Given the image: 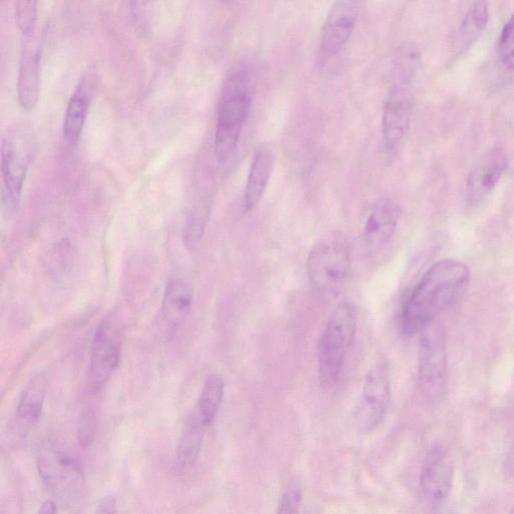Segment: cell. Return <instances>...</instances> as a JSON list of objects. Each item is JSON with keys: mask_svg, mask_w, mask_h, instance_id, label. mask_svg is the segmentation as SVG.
Instances as JSON below:
<instances>
[{"mask_svg": "<svg viewBox=\"0 0 514 514\" xmlns=\"http://www.w3.org/2000/svg\"><path fill=\"white\" fill-rule=\"evenodd\" d=\"M470 281L469 268L461 262L444 260L432 266L405 304L401 318L404 335L420 333L457 306L466 296Z\"/></svg>", "mask_w": 514, "mask_h": 514, "instance_id": "6da1fadb", "label": "cell"}, {"mask_svg": "<svg viewBox=\"0 0 514 514\" xmlns=\"http://www.w3.org/2000/svg\"><path fill=\"white\" fill-rule=\"evenodd\" d=\"M251 105L249 68L239 64L228 74L219 100L214 139L219 161H226L235 153Z\"/></svg>", "mask_w": 514, "mask_h": 514, "instance_id": "7a4b0ae2", "label": "cell"}, {"mask_svg": "<svg viewBox=\"0 0 514 514\" xmlns=\"http://www.w3.org/2000/svg\"><path fill=\"white\" fill-rule=\"evenodd\" d=\"M356 334L355 311L349 303H341L332 314L319 343V380L323 389L330 391L338 386Z\"/></svg>", "mask_w": 514, "mask_h": 514, "instance_id": "3957f363", "label": "cell"}, {"mask_svg": "<svg viewBox=\"0 0 514 514\" xmlns=\"http://www.w3.org/2000/svg\"><path fill=\"white\" fill-rule=\"evenodd\" d=\"M35 148L32 131L24 127L11 129L3 138L2 200L4 209L9 214L19 207Z\"/></svg>", "mask_w": 514, "mask_h": 514, "instance_id": "277c9868", "label": "cell"}, {"mask_svg": "<svg viewBox=\"0 0 514 514\" xmlns=\"http://www.w3.org/2000/svg\"><path fill=\"white\" fill-rule=\"evenodd\" d=\"M39 473L55 495L62 499L75 500L85 490V473L81 463L51 440L42 442L37 448Z\"/></svg>", "mask_w": 514, "mask_h": 514, "instance_id": "5b68a950", "label": "cell"}, {"mask_svg": "<svg viewBox=\"0 0 514 514\" xmlns=\"http://www.w3.org/2000/svg\"><path fill=\"white\" fill-rule=\"evenodd\" d=\"M418 363L419 387L424 398L435 402L447 388V353L442 326L434 321L421 332Z\"/></svg>", "mask_w": 514, "mask_h": 514, "instance_id": "8992f818", "label": "cell"}, {"mask_svg": "<svg viewBox=\"0 0 514 514\" xmlns=\"http://www.w3.org/2000/svg\"><path fill=\"white\" fill-rule=\"evenodd\" d=\"M123 339V328L116 316L111 315L99 324L92 344L87 378L88 393H99L118 369Z\"/></svg>", "mask_w": 514, "mask_h": 514, "instance_id": "52a82bcc", "label": "cell"}, {"mask_svg": "<svg viewBox=\"0 0 514 514\" xmlns=\"http://www.w3.org/2000/svg\"><path fill=\"white\" fill-rule=\"evenodd\" d=\"M349 248L338 241L323 242L309 254L307 269L313 285L324 295L339 294L351 272Z\"/></svg>", "mask_w": 514, "mask_h": 514, "instance_id": "ba28073f", "label": "cell"}, {"mask_svg": "<svg viewBox=\"0 0 514 514\" xmlns=\"http://www.w3.org/2000/svg\"><path fill=\"white\" fill-rule=\"evenodd\" d=\"M391 400L388 365L378 358L368 371L357 408L356 420L359 431L369 434L383 422Z\"/></svg>", "mask_w": 514, "mask_h": 514, "instance_id": "9c48e42d", "label": "cell"}, {"mask_svg": "<svg viewBox=\"0 0 514 514\" xmlns=\"http://www.w3.org/2000/svg\"><path fill=\"white\" fill-rule=\"evenodd\" d=\"M409 88L410 85L393 83L383 110L382 131L389 156L397 153L410 128L413 99Z\"/></svg>", "mask_w": 514, "mask_h": 514, "instance_id": "30bf717a", "label": "cell"}, {"mask_svg": "<svg viewBox=\"0 0 514 514\" xmlns=\"http://www.w3.org/2000/svg\"><path fill=\"white\" fill-rule=\"evenodd\" d=\"M359 15L357 0H337L324 25L321 53L325 58L338 56L347 46Z\"/></svg>", "mask_w": 514, "mask_h": 514, "instance_id": "8fae6325", "label": "cell"}, {"mask_svg": "<svg viewBox=\"0 0 514 514\" xmlns=\"http://www.w3.org/2000/svg\"><path fill=\"white\" fill-rule=\"evenodd\" d=\"M507 164V155L500 147L492 148L481 157L467 178L465 198L469 205H477L491 194Z\"/></svg>", "mask_w": 514, "mask_h": 514, "instance_id": "7c38bea8", "label": "cell"}, {"mask_svg": "<svg viewBox=\"0 0 514 514\" xmlns=\"http://www.w3.org/2000/svg\"><path fill=\"white\" fill-rule=\"evenodd\" d=\"M453 462L441 445L433 446L421 472L422 492L431 504H440L448 496L453 479Z\"/></svg>", "mask_w": 514, "mask_h": 514, "instance_id": "4fadbf2b", "label": "cell"}, {"mask_svg": "<svg viewBox=\"0 0 514 514\" xmlns=\"http://www.w3.org/2000/svg\"><path fill=\"white\" fill-rule=\"evenodd\" d=\"M96 89L97 75L90 70L80 81L66 110L63 136L70 146L77 144L83 133Z\"/></svg>", "mask_w": 514, "mask_h": 514, "instance_id": "5bb4252c", "label": "cell"}, {"mask_svg": "<svg viewBox=\"0 0 514 514\" xmlns=\"http://www.w3.org/2000/svg\"><path fill=\"white\" fill-rule=\"evenodd\" d=\"M401 216L398 204L391 200L378 203L366 220L363 229L365 244L372 250H378L393 237Z\"/></svg>", "mask_w": 514, "mask_h": 514, "instance_id": "9a60e30c", "label": "cell"}, {"mask_svg": "<svg viewBox=\"0 0 514 514\" xmlns=\"http://www.w3.org/2000/svg\"><path fill=\"white\" fill-rule=\"evenodd\" d=\"M193 292L183 280H171L164 293L161 316L165 332L171 336L179 330L190 315Z\"/></svg>", "mask_w": 514, "mask_h": 514, "instance_id": "2e32d148", "label": "cell"}, {"mask_svg": "<svg viewBox=\"0 0 514 514\" xmlns=\"http://www.w3.org/2000/svg\"><path fill=\"white\" fill-rule=\"evenodd\" d=\"M42 46L27 45L22 54L18 78V96L25 110L36 108L41 89Z\"/></svg>", "mask_w": 514, "mask_h": 514, "instance_id": "e0dca14e", "label": "cell"}, {"mask_svg": "<svg viewBox=\"0 0 514 514\" xmlns=\"http://www.w3.org/2000/svg\"><path fill=\"white\" fill-rule=\"evenodd\" d=\"M275 166V155L263 146L254 153L243 196V211L250 212L263 199Z\"/></svg>", "mask_w": 514, "mask_h": 514, "instance_id": "ac0fdd59", "label": "cell"}, {"mask_svg": "<svg viewBox=\"0 0 514 514\" xmlns=\"http://www.w3.org/2000/svg\"><path fill=\"white\" fill-rule=\"evenodd\" d=\"M48 387L46 373L35 375L25 387L17 406V419L23 427H31L39 422Z\"/></svg>", "mask_w": 514, "mask_h": 514, "instance_id": "d6986e66", "label": "cell"}, {"mask_svg": "<svg viewBox=\"0 0 514 514\" xmlns=\"http://www.w3.org/2000/svg\"><path fill=\"white\" fill-rule=\"evenodd\" d=\"M206 428L196 410L188 416L177 448V464L180 470H188L196 464Z\"/></svg>", "mask_w": 514, "mask_h": 514, "instance_id": "ffe728a7", "label": "cell"}, {"mask_svg": "<svg viewBox=\"0 0 514 514\" xmlns=\"http://www.w3.org/2000/svg\"><path fill=\"white\" fill-rule=\"evenodd\" d=\"M489 21V8L487 0H475L464 17L453 42L457 55L467 51L481 36Z\"/></svg>", "mask_w": 514, "mask_h": 514, "instance_id": "44dd1931", "label": "cell"}, {"mask_svg": "<svg viewBox=\"0 0 514 514\" xmlns=\"http://www.w3.org/2000/svg\"><path fill=\"white\" fill-rule=\"evenodd\" d=\"M224 381L218 375L209 376L202 388L196 411L208 427L214 421L224 396Z\"/></svg>", "mask_w": 514, "mask_h": 514, "instance_id": "7402d4cb", "label": "cell"}, {"mask_svg": "<svg viewBox=\"0 0 514 514\" xmlns=\"http://www.w3.org/2000/svg\"><path fill=\"white\" fill-rule=\"evenodd\" d=\"M421 65V58L413 49H402L393 64V83L410 85Z\"/></svg>", "mask_w": 514, "mask_h": 514, "instance_id": "603a6c76", "label": "cell"}, {"mask_svg": "<svg viewBox=\"0 0 514 514\" xmlns=\"http://www.w3.org/2000/svg\"><path fill=\"white\" fill-rule=\"evenodd\" d=\"M39 0H16V20L26 39L33 38L38 24Z\"/></svg>", "mask_w": 514, "mask_h": 514, "instance_id": "cb8c5ba5", "label": "cell"}, {"mask_svg": "<svg viewBox=\"0 0 514 514\" xmlns=\"http://www.w3.org/2000/svg\"><path fill=\"white\" fill-rule=\"evenodd\" d=\"M497 55L506 69L514 71V15L501 31L498 39Z\"/></svg>", "mask_w": 514, "mask_h": 514, "instance_id": "d4e9b609", "label": "cell"}, {"mask_svg": "<svg viewBox=\"0 0 514 514\" xmlns=\"http://www.w3.org/2000/svg\"><path fill=\"white\" fill-rule=\"evenodd\" d=\"M206 214L204 209H196L188 216L183 230L184 244L188 248L193 249L202 238L207 222Z\"/></svg>", "mask_w": 514, "mask_h": 514, "instance_id": "484cf974", "label": "cell"}, {"mask_svg": "<svg viewBox=\"0 0 514 514\" xmlns=\"http://www.w3.org/2000/svg\"><path fill=\"white\" fill-rule=\"evenodd\" d=\"M98 418L94 410L88 409L83 413L79 427V440L83 446H89L97 432Z\"/></svg>", "mask_w": 514, "mask_h": 514, "instance_id": "4316f807", "label": "cell"}, {"mask_svg": "<svg viewBox=\"0 0 514 514\" xmlns=\"http://www.w3.org/2000/svg\"><path fill=\"white\" fill-rule=\"evenodd\" d=\"M303 493L297 486L287 488L279 503V513H297L302 504Z\"/></svg>", "mask_w": 514, "mask_h": 514, "instance_id": "83f0119b", "label": "cell"}, {"mask_svg": "<svg viewBox=\"0 0 514 514\" xmlns=\"http://www.w3.org/2000/svg\"><path fill=\"white\" fill-rule=\"evenodd\" d=\"M152 2L153 0H129V8L133 18L138 20Z\"/></svg>", "mask_w": 514, "mask_h": 514, "instance_id": "f1b7e54d", "label": "cell"}, {"mask_svg": "<svg viewBox=\"0 0 514 514\" xmlns=\"http://www.w3.org/2000/svg\"><path fill=\"white\" fill-rule=\"evenodd\" d=\"M116 507V500L113 496L105 497L101 504V512H114Z\"/></svg>", "mask_w": 514, "mask_h": 514, "instance_id": "f546056e", "label": "cell"}, {"mask_svg": "<svg viewBox=\"0 0 514 514\" xmlns=\"http://www.w3.org/2000/svg\"><path fill=\"white\" fill-rule=\"evenodd\" d=\"M57 503L53 500H47L42 504L40 509L41 513H55L57 512Z\"/></svg>", "mask_w": 514, "mask_h": 514, "instance_id": "4dcf8cb0", "label": "cell"}, {"mask_svg": "<svg viewBox=\"0 0 514 514\" xmlns=\"http://www.w3.org/2000/svg\"><path fill=\"white\" fill-rule=\"evenodd\" d=\"M224 2H229V0H224Z\"/></svg>", "mask_w": 514, "mask_h": 514, "instance_id": "1f68e13d", "label": "cell"}]
</instances>
